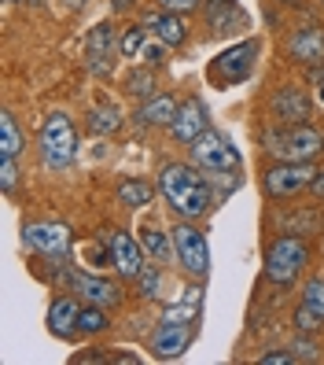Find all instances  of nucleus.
<instances>
[{
    "mask_svg": "<svg viewBox=\"0 0 324 365\" xmlns=\"http://www.w3.org/2000/svg\"><path fill=\"white\" fill-rule=\"evenodd\" d=\"M155 185L166 210L184 222H207L221 203V192L214 188V178L203 174L192 159H166L155 174Z\"/></svg>",
    "mask_w": 324,
    "mask_h": 365,
    "instance_id": "obj_1",
    "label": "nucleus"
},
{
    "mask_svg": "<svg viewBox=\"0 0 324 365\" xmlns=\"http://www.w3.org/2000/svg\"><path fill=\"white\" fill-rule=\"evenodd\" d=\"M313 266V247L302 232H276L262 255V277L273 288H295L298 277Z\"/></svg>",
    "mask_w": 324,
    "mask_h": 365,
    "instance_id": "obj_2",
    "label": "nucleus"
},
{
    "mask_svg": "<svg viewBox=\"0 0 324 365\" xmlns=\"http://www.w3.org/2000/svg\"><path fill=\"white\" fill-rule=\"evenodd\" d=\"M258 152L266 159H291V163H317L324 155V130L313 122L298 125H269L258 133Z\"/></svg>",
    "mask_w": 324,
    "mask_h": 365,
    "instance_id": "obj_3",
    "label": "nucleus"
},
{
    "mask_svg": "<svg viewBox=\"0 0 324 365\" xmlns=\"http://www.w3.org/2000/svg\"><path fill=\"white\" fill-rule=\"evenodd\" d=\"M262 52H266L262 37L232 41V45H225L218 56H210V63H207V85H214V89H236V85H247L254 78V71H258Z\"/></svg>",
    "mask_w": 324,
    "mask_h": 365,
    "instance_id": "obj_4",
    "label": "nucleus"
},
{
    "mask_svg": "<svg viewBox=\"0 0 324 365\" xmlns=\"http://www.w3.org/2000/svg\"><path fill=\"white\" fill-rule=\"evenodd\" d=\"M37 152H41V166L59 174L78 159V130L67 111H48L41 118V130H37Z\"/></svg>",
    "mask_w": 324,
    "mask_h": 365,
    "instance_id": "obj_5",
    "label": "nucleus"
},
{
    "mask_svg": "<svg viewBox=\"0 0 324 365\" xmlns=\"http://www.w3.org/2000/svg\"><path fill=\"white\" fill-rule=\"evenodd\" d=\"M317 174V163H291V159H269L258 174L262 196L276 207H284L291 200H298L302 192H310V181Z\"/></svg>",
    "mask_w": 324,
    "mask_h": 365,
    "instance_id": "obj_6",
    "label": "nucleus"
},
{
    "mask_svg": "<svg viewBox=\"0 0 324 365\" xmlns=\"http://www.w3.org/2000/svg\"><path fill=\"white\" fill-rule=\"evenodd\" d=\"M188 159L196 163L203 174H210V178H236L244 170V155H240V148H236L221 130H210L199 137V140H192L188 148Z\"/></svg>",
    "mask_w": 324,
    "mask_h": 365,
    "instance_id": "obj_7",
    "label": "nucleus"
},
{
    "mask_svg": "<svg viewBox=\"0 0 324 365\" xmlns=\"http://www.w3.org/2000/svg\"><path fill=\"white\" fill-rule=\"evenodd\" d=\"M169 240H174V262L188 281H207L210 273V244L199 222H184L177 218L169 225Z\"/></svg>",
    "mask_w": 324,
    "mask_h": 365,
    "instance_id": "obj_8",
    "label": "nucleus"
},
{
    "mask_svg": "<svg viewBox=\"0 0 324 365\" xmlns=\"http://www.w3.org/2000/svg\"><path fill=\"white\" fill-rule=\"evenodd\" d=\"M317 103L310 96V89L302 81L288 78V81H276L269 96H266V118L273 125H298V122H313Z\"/></svg>",
    "mask_w": 324,
    "mask_h": 365,
    "instance_id": "obj_9",
    "label": "nucleus"
},
{
    "mask_svg": "<svg viewBox=\"0 0 324 365\" xmlns=\"http://www.w3.org/2000/svg\"><path fill=\"white\" fill-rule=\"evenodd\" d=\"M280 59L291 67H320L324 63V23L320 19H302L291 30L280 34Z\"/></svg>",
    "mask_w": 324,
    "mask_h": 365,
    "instance_id": "obj_10",
    "label": "nucleus"
},
{
    "mask_svg": "<svg viewBox=\"0 0 324 365\" xmlns=\"http://www.w3.org/2000/svg\"><path fill=\"white\" fill-rule=\"evenodd\" d=\"M118 59H122V30L115 23H96L85 34V71L107 81V78H115Z\"/></svg>",
    "mask_w": 324,
    "mask_h": 365,
    "instance_id": "obj_11",
    "label": "nucleus"
},
{
    "mask_svg": "<svg viewBox=\"0 0 324 365\" xmlns=\"http://www.w3.org/2000/svg\"><path fill=\"white\" fill-rule=\"evenodd\" d=\"M23 247H30L33 255H41V259H70L74 232L63 222L33 218V222H23Z\"/></svg>",
    "mask_w": 324,
    "mask_h": 365,
    "instance_id": "obj_12",
    "label": "nucleus"
},
{
    "mask_svg": "<svg viewBox=\"0 0 324 365\" xmlns=\"http://www.w3.org/2000/svg\"><path fill=\"white\" fill-rule=\"evenodd\" d=\"M199 336V321H177V317H162L155 332L147 339V354L155 361H177Z\"/></svg>",
    "mask_w": 324,
    "mask_h": 365,
    "instance_id": "obj_13",
    "label": "nucleus"
},
{
    "mask_svg": "<svg viewBox=\"0 0 324 365\" xmlns=\"http://www.w3.org/2000/svg\"><path fill=\"white\" fill-rule=\"evenodd\" d=\"M70 292L81 299V303L93 307H107V310H122L125 307V281L118 277H103L96 269H74L70 277Z\"/></svg>",
    "mask_w": 324,
    "mask_h": 365,
    "instance_id": "obj_14",
    "label": "nucleus"
},
{
    "mask_svg": "<svg viewBox=\"0 0 324 365\" xmlns=\"http://www.w3.org/2000/svg\"><path fill=\"white\" fill-rule=\"evenodd\" d=\"M100 236L107 240V247H111V259H115V277H122V281L133 284L137 273L144 269L147 255L140 247V236L129 232V229H100Z\"/></svg>",
    "mask_w": 324,
    "mask_h": 365,
    "instance_id": "obj_15",
    "label": "nucleus"
},
{
    "mask_svg": "<svg viewBox=\"0 0 324 365\" xmlns=\"http://www.w3.org/2000/svg\"><path fill=\"white\" fill-rule=\"evenodd\" d=\"M207 130H210V107L203 103V96L199 93L181 96V107H177L174 122H169V140H174L177 148H188L192 140H199Z\"/></svg>",
    "mask_w": 324,
    "mask_h": 365,
    "instance_id": "obj_16",
    "label": "nucleus"
},
{
    "mask_svg": "<svg viewBox=\"0 0 324 365\" xmlns=\"http://www.w3.org/2000/svg\"><path fill=\"white\" fill-rule=\"evenodd\" d=\"M81 299L74 295V292H63V295H56L52 303H48V317H45V325H48V332L56 336V339H63V343H74V339H81V329H78V317H81Z\"/></svg>",
    "mask_w": 324,
    "mask_h": 365,
    "instance_id": "obj_17",
    "label": "nucleus"
},
{
    "mask_svg": "<svg viewBox=\"0 0 324 365\" xmlns=\"http://www.w3.org/2000/svg\"><path fill=\"white\" fill-rule=\"evenodd\" d=\"M140 23L151 30V37H159L162 45L169 48H184L188 37H192V26H188V15H177V11H166V8H151L140 15Z\"/></svg>",
    "mask_w": 324,
    "mask_h": 365,
    "instance_id": "obj_18",
    "label": "nucleus"
},
{
    "mask_svg": "<svg viewBox=\"0 0 324 365\" xmlns=\"http://www.w3.org/2000/svg\"><path fill=\"white\" fill-rule=\"evenodd\" d=\"M177 107H181V96L177 93H155V96L140 100L129 118H133V125H140V130H169Z\"/></svg>",
    "mask_w": 324,
    "mask_h": 365,
    "instance_id": "obj_19",
    "label": "nucleus"
},
{
    "mask_svg": "<svg viewBox=\"0 0 324 365\" xmlns=\"http://www.w3.org/2000/svg\"><path fill=\"white\" fill-rule=\"evenodd\" d=\"M203 37L210 41H221V37H236L240 30H247V11L240 4H203Z\"/></svg>",
    "mask_w": 324,
    "mask_h": 365,
    "instance_id": "obj_20",
    "label": "nucleus"
},
{
    "mask_svg": "<svg viewBox=\"0 0 324 365\" xmlns=\"http://www.w3.org/2000/svg\"><path fill=\"white\" fill-rule=\"evenodd\" d=\"M159 196V185L155 181H147V178H118L115 185V200L125 207V210H147L151 203H155Z\"/></svg>",
    "mask_w": 324,
    "mask_h": 365,
    "instance_id": "obj_21",
    "label": "nucleus"
},
{
    "mask_svg": "<svg viewBox=\"0 0 324 365\" xmlns=\"http://www.w3.org/2000/svg\"><path fill=\"white\" fill-rule=\"evenodd\" d=\"M137 236H140V247H144V255H147L151 262H159V266L174 262V240H169V229L147 222V225L137 229Z\"/></svg>",
    "mask_w": 324,
    "mask_h": 365,
    "instance_id": "obj_22",
    "label": "nucleus"
},
{
    "mask_svg": "<svg viewBox=\"0 0 324 365\" xmlns=\"http://www.w3.org/2000/svg\"><path fill=\"white\" fill-rule=\"evenodd\" d=\"M122 93L129 100H147V96H155L159 93V71L155 67H147V63H137L133 71H125L122 74Z\"/></svg>",
    "mask_w": 324,
    "mask_h": 365,
    "instance_id": "obj_23",
    "label": "nucleus"
},
{
    "mask_svg": "<svg viewBox=\"0 0 324 365\" xmlns=\"http://www.w3.org/2000/svg\"><path fill=\"white\" fill-rule=\"evenodd\" d=\"M122 125H125V115H122V107L111 103V100L96 103L93 111H89V118H85V130L96 133V137H115Z\"/></svg>",
    "mask_w": 324,
    "mask_h": 365,
    "instance_id": "obj_24",
    "label": "nucleus"
},
{
    "mask_svg": "<svg viewBox=\"0 0 324 365\" xmlns=\"http://www.w3.org/2000/svg\"><path fill=\"white\" fill-rule=\"evenodd\" d=\"M162 269L159 262H144V269L137 273V281H133V295L140 299V303H159L162 299Z\"/></svg>",
    "mask_w": 324,
    "mask_h": 365,
    "instance_id": "obj_25",
    "label": "nucleus"
},
{
    "mask_svg": "<svg viewBox=\"0 0 324 365\" xmlns=\"http://www.w3.org/2000/svg\"><path fill=\"white\" fill-rule=\"evenodd\" d=\"M78 329L85 339H100L111 332V310L107 307H93V303H85L81 307V317H78Z\"/></svg>",
    "mask_w": 324,
    "mask_h": 365,
    "instance_id": "obj_26",
    "label": "nucleus"
},
{
    "mask_svg": "<svg viewBox=\"0 0 324 365\" xmlns=\"http://www.w3.org/2000/svg\"><path fill=\"white\" fill-rule=\"evenodd\" d=\"M23 148H26V137L23 130H19V122L11 111H0V155H23Z\"/></svg>",
    "mask_w": 324,
    "mask_h": 365,
    "instance_id": "obj_27",
    "label": "nucleus"
},
{
    "mask_svg": "<svg viewBox=\"0 0 324 365\" xmlns=\"http://www.w3.org/2000/svg\"><path fill=\"white\" fill-rule=\"evenodd\" d=\"M147 41H151V30L140 23V19L129 23V26H122V59H140Z\"/></svg>",
    "mask_w": 324,
    "mask_h": 365,
    "instance_id": "obj_28",
    "label": "nucleus"
},
{
    "mask_svg": "<svg viewBox=\"0 0 324 365\" xmlns=\"http://www.w3.org/2000/svg\"><path fill=\"white\" fill-rule=\"evenodd\" d=\"M81 259H85V266L89 269H115V259H111V247H107V240L96 232L89 244L81 247Z\"/></svg>",
    "mask_w": 324,
    "mask_h": 365,
    "instance_id": "obj_29",
    "label": "nucleus"
},
{
    "mask_svg": "<svg viewBox=\"0 0 324 365\" xmlns=\"http://www.w3.org/2000/svg\"><path fill=\"white\" fill-rule=\"evenodd\" d=\"M298 303L310 307V310H317V314L324 317V277H320V273L306 277V284H302V292H298Z\"/></svg>",
    "mask_w": 324,
    "mask_h": 365,
    "instance_id": "obj_30",
    "label": "nucleus"
},
{
    "mask_svg": "<svg viewBox=\"0 0 324 365\" xmlns=\"http://www.w3.org/2000/svg\"><path fill=\"white\" fill-rule=\"evenodd\" d=\"M291 329L295 332H313V336H320V329H324V317L317 314V310H310V307H295V314H291Z\"/></svg>",
    "mask_w": 324,
    "mask_h": 365,
    "instance_id": "obj_31",
    "label": "nucleus"
},
{
    "mask_svg": "<svg viewBox=\"0 0 324 365\" xmlns=\"http://www.w3.org/2000/svg\"><path fill=\"white\" fill-rule=\"evenodd\" d=\"M291 351H295V358H298V361H317V358H320V343H317V336H313V332H295Z\"/></svg>",
    "mask_w": 324,
    "mask_h": 365,
    "instance_id": "obj_32",
    "label": "nucleus"
},
{
    "mask_svg": "<svg viewBox=\"0 0 324 365\" xmlns=\"http://www.w3.org/2000/svg\"><path fill=\"white\" fill-rule=\"evenodd\" d=\"M169 52H174V48H169V45H162L159 37H151L147 45H144V52H140V63H147V67H155V71H159V67H166Z\"/></svg>",
    "mask_w": 324,
    "mask_h": 365,
    "instance_id": "obj_33",
    "label": "nucleus"
},
{
    "mask_svg": "<svg viewBox=\"0 0 324 365\" xmlns=\"http://www.w3.org/2000/svg\"><path fill=\"white\" fill-rule=\"evenodd\" d=\"M15 185H19V159L15 155H0V188L11 196Z\"/></svg>",
    "mask_w": 324,
    "mask_h": 365,
    "instance_id": "obj_34",
    "label": "nucleus"
},
{
    "mask_svg": "<svg viewBox=\"0 0 324 365\" xmlns=\"http://www.w3.org/2000/svg\"><path fill=\"white\" fill-rule=\"evenodd\" d=\"M254 361H258V365H295L298 358H295L291 347H273V351H262Z\"/></svg>",
    "mask_w": 324,
    "mask_h": 365,
    "instance_id": "obj_35",
    "label": "nucleus"
},
{
    "mask_svg": "<svg viewBox=\"0 0 324 365\" xmlns=\"http://www.w3.org/2000/svg\"><path fill=\"white\" fill-rule=\"evenodd\" d=\"M155 4L166 8V11H177V15H192V11L203 8V0H155Z\"/></svg>",
    "mask_w": 324,
    "mask_h": 365,
    "instance_id": "obj_36",
    "label": "nucleus"
},
{
    "mask_svg": "<svg viewBox=\"0 0 324 365\" xmlns=\"http://www.w3.org/2000/svg\"><path fill=\"white\" fill-rule=\"evenodd\" d=\"M70 361H74V365H85V361H111V351H107V347H89L85 354H74Z\"/></svg>",
    "mask_w": 324,
    "mask_h": 365,
    "instance_id": "obj_37",
    "label": "nucleus"
},
{
    "mask_svg": "<svg viewBox=\"0 0 324 365\" xmlns=\"http://www.w3.org/2000/svg\"><path fill=\"white\" fill-rule=\"evenodd\" d=\"M310 196H313L317 203H324V166H317V174H313V181H310Z\"/></svg>",
    "mask_w": 324,
    "mask_h": 365,
    "instance_id": "obj_38",
    "label": "nucleus"
},
{
    "mask_svg": "<svg viewBox=\"0 0 324 365\" xmlns=\"http://www.w3.org/2000/svg\"><path fill=\"white\" fill-rule=\"evenodd\" d=\"M280 8V4H276ZM276 8H262V19H266V23H269V30H280V11Z\"/></svg>",
    "mask_w": 324,
    "mask_h": 365,
    "instance_id": "obj_39",
    "label": "nucleus"
},
{
    "mask_svg": "<svg viewBox=\"0 0 324 365\" xmlns=\"http://www.w3.org/2000/svg\"><path fill=\"white\" fill-rule=\"evenodd\" d=\"M111 361H125V365H137V361H140V354H133V351H111Z\"/></svg>",
    "mask_w": 324,
    "mask_h": 365,
    "instance_id": "obj_40",
    "label": "nucleus"
},
{
    "mask_svg": "<svg viewBox=\"0 0 324 365\" xmlns=\"http://www.w3.org/2000/svg\"><path fill=\"white\" fill-rule=\"evenodd\" d=\"M273 4H280V8H298L302 0H273Z\"/></svg>",
    "mask_w": 324,
    "mask_h": 365,
    "instance_id": "obj_41",
    "label": "nucleus"
},
{
    "mask_svg": "<svg viewBox=\"0 0 324 365\" xmlns=\"http://www.w3.org/2000/svg\"><path fill=\"white\" fill-rule=\"evenodd\" d=\"M63 4H70V8H74V11H81V8H85V4H89V0H63Z\"/></svg>",
    "mask_w": 324,
    "mask_h": 365,
    "instance_id": "obj_42",
    "label": "nucleus"
},
{
    "mask_svg": "<svg viewBox=\"0 0 324 365\" xmlns=\"http://www.w3.org/2000/svg\"><path fill=\"white\" fill-rule=\"evenodd\" d=\"M203 4H236V0H203Z\"/></svg>",
    "mask_w": 324,
    "mask_h": 365,
    "instance_id": "obj_43",
    "label": "nucleus"
},
{
    "mask_svg": "<svg viewBox=\"0 0 324 365\" xmlns=\"http://www.w3.org/2000/svg\"><path fill=\"white\" fill-rule=\"evenodd\" d=\"M320 251H324V222H320Z\"/></svg>",
    "mask_w": 324,
    "mask_h": 365,
    "instance_id": "obj_44",
    "label": "nucleus"
},
{
    "mask_svg": "<svg viewBox=\"0 0 324 365\" xmlns=\"http://www.w3.org/2000/svg\"><path fill=\"white\" fill-rule=\"evenodd\" d=\"M313 4H317V8H320V11H324V0H313Z\"/></svg>",
    "mask_w": 324,
    "mask_h": 365,
    "instance_id": "obj_45",
    "label": "nucleus"
}]
</instances>
